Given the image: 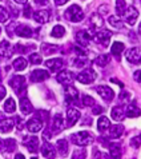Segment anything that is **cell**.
Here are the masks:
<instances>
[{"instance_id":"54","label":"cell","mask_w":141,"mask_h":159,"mask_svg":"<svg viewBox=\"0 0 141 159\" xmlns=\"http://www.w3.org/2000/svg\"><path fill=\"white\" fill-rule=\"evenodd\" d=\"M103 111H104V108H103V107H100V106H96L92 112H93V114H101Z\"/></svg>"},{"instance_id":"59","label":"cell","mask_w":141,"mask_h":159,"mask_svg":"<svg viewBox=\"0 0 141 159\" xmlns=\"http://www.w3.org/2000/svg\"><path fill=\"white\" fill-rule=\"evenodd\" d=\"M4 119H6V116H4V114H3V112H0V122H3Z\"/></svg>"},{"instance_id":"29","label":"cell","mask_w":141,"mask_h":159,"mask_svg":"<svg viewBox=\"0 0 141 159\" xmlns=\"http://www.w3.org/2000/svg\"><path fill=\"white\" fill-rule=\"evenodd\" d=\"M109 126H111V122H109V119H108V118L101 116V118L99 119V122H97V127H99L100 132L107 131V130L109 129Z\"/></svg>"},{"instance_id":"48","label":"cell","mask_w":141,"mask_h":159,"mask_svg":"<svg viewBox=\"0 0 141 159\" xmlns=\"http://www.w3.org/2000/svg\"><path fill=\"white\" fill-rule=\"evenodd\" d=\"M12 119H14V123H15V125H17L19 129L23 126V119H21L20 116H16V118H12Z\"/></svg>"},{"instance_id":"52","label":"cell","mask_w":141,"mask_h":159,"mask_svg":"<svg viewBox=\"0 0 141 159\" xmlns=\"http://www.w3.org/2000/svg\"><path fill=\"white\" fill-rule=\"evenodd\" d=\"M120 99L122 102L128 100V99H129V94H128V92H121V94H120Z\"/></svg>"},{"instance_id":"60","label":"cell","mask_w":141,"mask_h":159,"mask_svg":"<svg viewBox=\"0 0 141 159\" xmlns=\"http://www.w3.org/2000/svg\"><path fill=\"white\" fill-rule=\"evenodd\" d=\"M16 3H21V4H24V3H27V0H15Z\"/></svg>"},{"instance_id":"40","label":"cell","mask_w":141,"mask_h":159,"mask_svg":"<svg viewBox=\"0 0 141 159\" xmlns=\"http://www.w3.org/2000/svg\"><path fill=\"white\" fill-rule=\"evenodd\" d=\"M73 64H75V67H85L88 64V59L85 56H79V58L73 60Z\"/></svg>"},{"instance_id":"16","label":"cell","mask_w":141,"mask_h":159,"mask_svg":"<svg viewBox=\"0 0 141 159\" xmlns=\"http://www.w3.org/2000/svg\"><path fill=\"white\" fill-rule=\"evenodd\" d=\"M76 40L77 43L80 44V46H88L91 42V35L87 32V31H79L76 34Z\"/></svg>"},{"instance_id":"39","label":"cell","mask_w":141,"mask_h":159,"mask_svg":"<svg viewBox=\"0 0 141 159\" xmlns=\"http://www.w3.org/2000/svg\"><path fill=\"white\" fill-rule=\"evenodd\" d=\"M126 10V3L125 0H116V12L118 16H122L124 11Z\"/></svg>"},{"instance_id":"50","label":"cell","mask_w":141,"mask_h":159,"mask_svg":"<svg viewBox=\"0 0 141 159\" xmlns=\"http://www.w3.org/2000/svg\"><path fill=\"white\" fill-rule=\"evenodd\" d=\"M24 16L25 17H31V6L29 4L24 6Z\"/></svg>"},{"instance_id":"5","label":"cell","mask_w":141,"mask_h":159,"mask_svg":"<svg viewBox=\"0 0 141 159\" xmlns=\"http://www.w3.org/2000/svg\"><path fill=\"white\" fill-rule=\"evenodd\" d=\"M112 34L111 31L108 30H104V31H99V32H96V35L93 36V40L99 44H103L104 47H107L109 44V39H111Z\"/></svg>"},{"instance_id":"34","label":"cell","mask_w":141,"mask_h":159,"mask_svg":"<svg viewBox=\"0 0 141 159\" xmlns=\"http://www.w3.org/2000/svg\"><path fill=\"white\" fill-rule=\"evenodd\" d=\"M4 110H6V112H8V114L15 112V110H16V103H15V100L12 99V98H8V99L6 100V103H4Z\"/></svg>"},{"instance_id":"2","label":"cell","mask_w":141,"mask_h":159,"mask_svg":"<svg viewBox=\"0 0 141 159\" xmlns=\"http://www.w3.org/2000/svg\"><path fill=\"white\" fill-rule=\"evenodd\" d=\"M65 17L68 20L73 21V23H77V21H81L84 19V14H83V10L76 4L70 6L67 11H65Z\"/></svg>"},{"instance_id":"51","label":"cell","mask_w":141,"mask_h":159,"mask_svg":"<svg viewBox=\"0 0 141 159\" xmlns=\"http://www.w3.org/2000/svg\"><path fill=\"white\" fill-rule=\"evenodd\" d=\"M35 4H36V6H47L48 4V0H35Z\"/></svg>"},{"instance_id":"7","label":"cell","mask_w":141,"mask_h":159,"mask_svg":"<svg viewBox=\"0 0 141 159\" xmlns=\"http://www.w3.org/2000/svg\"><path fill=\"white\" fill-rule=\"evenodd\" d=\"M122 16H124V19L126 20L128 24L133 25V24L136 23V19L139 17V11L136 10L135 7H129V8H126V10L124 11Z\"/></svg>"},{"instance_id":"41","label":"cell","mask_w":141,"mask_h":159,"mask_svg":"<svg viewBox=\"0 0 141 159\" xmlns=\"http://www.w3.org/2000/svg\"><path fill=\"white\" fill-rule=\"evenodd\" d=\"M29 61L32 64H40L41 63V55H39V54H31L29 55Z\"/></svg>"},{"instance_id":"42","label":"cell","mask_w":141,"mask_h":159,"mask_svg":"<svg viewBox=\"0 0 141 159\" xmlns=\"http://www.w3.org/2000/svg\"><path fill=\"white\" fill-rule=\"evenodd\" d=\"M8 17H10V15H8V11H7L4 7L0 6V21H2V23H4V21L8 20Z\"/></svg>"},{"instance_id":"1","label":"cell","mask_w":141,"mask_h":159,"mask_svg":"<svg viewBox=\"0 0 141 159\" xmlns=\"http://www.w3.org/2000/svg\"><path fill=\"white\" fill-rule=\"evenodd\" d=\"M70 140H72V143L77 146H88L93 142V136L88 131H80L70 135Z\"/></svg>"},{"instance_id":"26","label":"cell","mask_w":141,"mask_h":159,"mask_svg":"<svg viewBox=\"0 0 141 159\" xmlns=\"http://www.w3.org/2000/svg\"><path fill=\"white\" fill-rule=\"evenodd\" d=\"M3 147H4V150H6L7 152H14L16 150V147H17L16 140H14V139H6L3 142Z\"/></svg>"},{"instance_id":"53","label":"cell","mask_w":141,"mask_h":159,"mask_svg":"<svg viewBox=\"0 0 141 159\" xmlns=\"http://www.w3.org/2000/svg\"><path fill=\"white\" fill-rule=\"evenodd\" d=\"M7 94V91H6V87H3V86H0V100H2L4 96H6Z\"/></svg>"},{"instance_id":"13","label":"cell","mask_w":141,"mask_h":159,"mask_svg":"<svg viewBox=\"0 0 141 159\" xmlns=\"http://www.w3.org/2000/svg\"><path fill=\"white\" fill-rule=\"evenodd\" d=\"M12 46L10 44V42L7 40H2L0 42V56H3V58H10L12 55Z\"/></svg>"},{"instance_id":"27","label":"cell","mask_w":141,"mask_h":159,"mask_svg":"<svg viewBox=\"0 0 141 159\" xmlns=\"http://www.w3.org/2000/svg\"><path fill=\"white\" fill-rule=\"evenodd\" d=\"M122 132H124V127L120 125H116V126H112L111 131H109V136L111 138H120Z\"/></svg>"},{"instance_id":"3","label":"cell","mask_w":141,"mask_h":159,"mask_svg":"<svg viewBox=\"0 0 141 159\" xmlns=\"http://www.w3.org/2000/svg\"><path fill=\"white\" fill-rule=\"evenodd\" d=\"M10 86L14 88L19 95H21L25 91V78L23 75H16L10 80Z\"/></svg>"},{"instance_id":"15","label":"cell","mask_w":141,"mask_h":159,"mask_svg":"<svg viewBox=\"0 0 141 159\" xmlns=\"http://www.w3.org/2000/svg\"><path fill=\"white\" fill-rule=\"evenodd\" d=\"M43 127V123L41 120H39L37 118H33V119H29L27 122V129L29 132H39Z\"/></svg>"},{"instance_id":"56","label":"cell","mask_w":141,"mask_h":159,"mask_svg":"<svg viewBox=\"0 0 141 159\" xmlns=\"http://www.w3.org/2000/svg\"><path fill=\"white\" fill-rule=\"evenodd\" d=\"M68 0H55V3L57 4V6H63V4H65Z\"/></svg>"},{"instance_id":"55","label":"cell","mask_w":141,"mask_h":159,"mask_svg":"<svg viewBox=\"0 0 141 159\" xmlns=\"http://www.w3.org/2000/svg\"><path fill=\"white\" fill-rule=\"evenodd\" d=\"M43 138L44 139H49L51 138V132L48 130H45V131H44V134H43Z\"/></svg>"},{"instance_id":"38","label":"cell","mask_w":141,"mask_h":159,"mask_svg":"<svg viewBox=\"0 0 141 159\" xmlns=\"http://www.w3.org/2000/svg\"><path fill=\"white\" fill-rule=\"evenodd\" d=\"M108 21H109V24H111L113 28L121 30L122 27H124V24H122V21H121L120 19H118V17H116V16H109Z\"/></svg>"},{"instance_id":"9","label":"cell","mask_w":141,"mask_h":159,"mask_svg":"<svg viewBox=\"0 0 141 159\" xmlns=\"http://www.w3.org/2000/svg\"><path fill=\"white\" fill-rule=\"evenodd\" d=\"M140 48L139 47H133L130 50L126 51V59L129 63H133V64H139L140 63Z\"/></svg>"},{"instance_id":"12","label":"cell","mask_w":141,"mask_h":159,"mask_svg":"<svg viewBox=\"0 0 141 159\" xmlns=\"http://www.w3.org/2000/svg\"><path fill=\"white\" fill-rule=\"evenodd\" d=\"M80 119V112L76 108H68L67 111V123L69 127H72L73 125H76L77 120Z\"/></svg>"},{"instance_id":"43","label":"cell","mask_w":141,"mask_h":159,"mask_svg":"<svg viewBox=\"0 0 141 159\" xmlns=\"http://www.w3.org/2000/svg\"><path fill=\"white\" fill-rule=\"evenodd\" d=\"M48 116H49V114H48V111H44V110H40V111L36 112V118L39 120H47Z\"/></svg>"},{"instance_id":"21","label":"cell","mask_w":141,"mask_h":159,"mask_svg":"<svg viewBox=\"0 0 141 159\" xmlns=\"http://www.w3.org/2000/svg\"><path fill=\"white\" fill-rule=\"evenodd\" d=\"M107 147L111 150V157L112 158H120L121 157V146L120 143H107Z\"/></svg>"},{"instance_id":"35","label":"cell","mask_w":141,"mask_h":159,"mask_svg":"<svg viewBox=\"0 0 141 159\" xmlns=\"http://www.w3.org/2000/svg\"><path fill=\"white\" fill-rule=\"evenodd\" d=\"M91 21H92V27L93 28H100V27H103V24H104L103 17H101V15H99V14H95L92 16Z\"/></svg>"},{"instance_id":"64","label":"cell","mask_w":141,"mask_h":159,"mask_svg":"<svg viewBox=\"0 0 141 159\" xmlns=\"http://www.w3.org/2000/svg\"><path fill=\"white\" fill-rule=\"evenodd\" d=\"M0 34H2V28H0Z\"/></svg>"},{"instance_id":"45","label":"cell","mask_w":141,"mask_h":159,"mask_svg":"<svg viewBox=\"0 0 141 159\" xmlns=\"http://www.w3.org/2000/svg\"><path fill=\"white\" fill-rule=\"evenodd\" d=\"M35 46H31V47H24V46H21V44H16V47H15V50L17 52H28L31 50H33Z\"/></svg>"},{"instance_id":"25","label":"cell","mask_w":141,"mask_h":159,"mask_svg":"<svg viewBox=\"0 0 141 159\" xmlns=\"http://www.w3.org/2000/svg\"><path fill=\"white\" fill-rule=\"evenodd\" d=\"M57 150H59L61 157H67L68 154V142L65 139H60L57 140Z\"/></svg>"},{"instance_id":"62","label":"cell","mask_w":141,"mask_h":159,"mask_svg":"<svg viewBox=\"0 0 141 159\" xmlns=\"http://www.w3.org/2000/svg\"><path fill=\"white\" fill-rule=\"evenodd\" d=\"M16 158H24V155H21V154H16Z\"/></svg>"},{"instance_id":"6","label":"cell","mask_w":141,"mask_h":159,"mask_svg":"<svg viewBox=\"0 0 141 159\" xmlns=\"http://www.w3.org/2000/svg\"><path fill=\"white\" fill-rule=\"evenodd\" d=\"M96 92H97L101 98H103L104 100H107V102L112 100L114 98L113 90L111 87H107V86H97V87H96Z\"/></svg>"},{"instance_id":"46","label":"cell","mask_w":141,"mask_h":159,"mask_svg":"<svg viewBox=\"0 0 141 159\" xmlns=\"http://www.w3.org/2000/svg\"><path fill=\"white\" fill-rule=\"evenodd\" d=\"M85 157H87L85 150H76V151L73 152V155H72L73 159H77V158H85Z\"/></svg>"},{"instance_id":"37","label":"cell","mask_w":141,"mask_h":159,"mask_svg":"<svg viewBox=\"0 0 141 159\" xmlns=\"http://www.w3.org/2000/svg\"><path fill=\"white\" fill-rule=\"evenodd\" d=\"M64 34H65V28L63 25H55V27L52 28V32H51V35L53 38H63Z\"/></svg>"},{"instance_id":"22","label":"cell","mask_w":141,"mask_h":159,"mask_svg":"<svg viewBox=\"0 0 141 159\" xmlns=\"http://www.w3.org/2000/svg\"><path fill=\"white\" fill-rule=\"evenodd\" d=\"M15 123H14V119H4L3 122H0V132H10L14 129Z\"/></svg>"},{"instance_id":"33","label":"cell","mask_w":141,"mask_h":159,"mask_svg":"<svg viewBox=\"0 0 141 159\" xmlns=\"http://www.w3.org/2000/svg\"><path fill=\"white\" fill-rule=\"evenodd\" d=\"M14 68L16 71H23V70L27 68V60L24 58H17L15 61H14Z\"/></svg>"},{"instance_id":"20","label":"cell","mask_w":141,"mask_h":159,"mask_svg":"<svg viewBox=\"0 0 141 159\" xmlns=\"http://www.w3.org/2000/svg\"><path fill=\"white\" fill-rule=\"evenodd\" d=\"M33 19L36 20L37 23H40V24L47 23L48 19H49V12H48V11H44V10L36 11V12L33 14Z\"/></svg>"},{"instance_id":"31","label":"cell","mask_w":141,"mask_h":159,"mask_svg":"<svg viewBox=\"0 0 141 159\" xmlns=\"http://www.w3.org/2000/svg\"><path fill=\"white\" fill-rule=\"evenodd\" d=\"M41 51L47 55H52V54H55V52L59 51V47H57L56 44H43Z\"/></svg>"},{"instance_id":"19","label":"cell","mask_w":141,"mask_h":159,"mask_svg":"<svg viewBox=\"0 0 141 159\" xmlns=\"http://www.w3.org/2000/svg\"><path fill=\"white\" fill-rule=\"evenodd\" d=\"M20 108H21V112H23L24 115H28V114H31L33 111V107H32V104H31L29 99L24 98V96L20 99Z\"/></svg>"},{"instance_id":"49","label":"cell","mask_w":141,"mask_h":159,"mask_svg":"<svg viewBox=\"0 0 141 159\" xmlns=\"http://www.w3.org/2000/svg\"><path fill=\"white\" fill-rule=\"evenodd\" d=\"M75 52L77 54V56H85V51L80 47H75Z\"/></svg>"},{"instance_id":"4","label":"cell","mask_w":141,"mask_h":159,"mask_svg":"<svg viewBox=\"0 0 141 159\" xmlns=\"http://www.w3.org/2000/svg\"><path fill=\"white\" fill-rule=\"evenodd\" d=\"M96 72L92 68H87L84 71H81L77 75V80L80 83H84V84H89V83H93L96 80Z\"/></svg>"},{"instance_id":"30","label":"cell","mask_w":141,"mask_h":159,"mask_svg":"<svg viewBox=\"0 0 141 159\" xmlns=\"http://www.w3.org/2000/svg\"><path fill=\"white\" fill-rule=\"evenodd\" d=\"M124 51V44L120 43V42H114L112 44V55H114L116 58L118 59L120 58V54Z\"/></svg>"},{"instance_id":"47","label":"cell","mask_w":141,"mask_h":159,"mask_svg":"<svg viewBox=\"0 0 141 159\" xmlns=\"http://www.w3.org/2000/svg\"><path fill=\"white\" fill-rule=\"evenodd\" d=\"M130 146L132 147H135V148H139V146H140V136H135L133 139L130 140Z\"/></svg>"},{"instance_id":"61","label":"cell","mask_w":141,"mask_h":159,"mask_svg":"<svg viewBox=\"0 0 141 159\" xmlns=\"http://www.w3.org/2000/svg\"><path fill=\"white\" fill-rule=\"evenodd\" d=\"M2 150H3V140L0 139V151H2Z\"/></svg>"},{"instance_id":"44","label":"cell","mask_w":141,"mask_h":159,"mask_svg":"<svg viewBox=\"0 0 141 159\" xmlns=\"http://www.w3.org/2000/svg\"><path fill=\"white\" fill-rule=\"evenodd\" d=\"M83 104L87 106V107H91V106H93L95 104V100L91 98V96H88V95H84L83 96Z\"/></svg>"},{"instance_id":"32","label":"cell","mask_w":141,"mask_h":159,"mask_svg":"<svg viewBox=\"0 0 141 159\" xmlns=\"http://www.w3.org/2000/svg\"><path fill=\"white\" fill-rule=\"evenodd\" d=\"M125 115L128 118H137L140 115V110L137 106H135V104H130L129 107L126 108V112H125Z\"/></svg>"},{"instance_id":"58","label":"cell","mask_w":141,"mask_h":159,"mask_svg":"<svg viewBox=\"0 0 141 159\" xmlns=\"http://www.w3.org/2000/svg\"><path fill=\"white\" fill-rule=\"evenodd\" d=\"M111 82H113V83H117V84H120L121 87H124V84H122V83H121V82H118V80H117V79H111Z\"/></svg>"},{"instance_id":"24","label":"cell","mask_w":141,"mask_h":159,"mask_svg":"<svg viewBox=\"0 0 141 159\" xmlns=\"http://www.w3.org/2000/svg\"><path fill=\"white\" fill-rule=\"evenodd\" d=\"M25 146H27V148L29 150V152H37L39 139L36 138V136H32V138H29L27 142H25Z\"/></svg>"},{"instance_id":"10","label":"cell","mask_w":141,"mask_h":159,"mask_svg":"<svg viewBox=\"0 0 141 159\" xmlns=\"http://www.w3.org/2000/svg\"><path fill=\"white\" fill-rule=\"evenodd\" d=\"M48 78H49V74H48L45 70H35V71L31 72V80L35 82V83L44 82Z\"/></svg>"},{"instance_id":"11","label":"cell","mask_w":141,"mask_h":159,"mask_svg":"<svg viewBox=\"0 0 141 159\" xmlns=\"http://www.w3.org/2000/svg\"><path fill=\"white\" fill-rule=\"evenodd\" d=\"M57 82L64 86H69L73 82V75L70 71H61L57 74Z\"/></svg>"},{"instance_id":"28","label":"cell","mask_w":141,"mask_h":159,"mask_svg":"<svg viewBox=\"0 0 141 159\" xmlns=\"http://www.w3.org/2000/svg\"><path fill=\"white\" fill-rule=\"evenodd\" d=\"M63 127H64L63 116H61V114H56L55 118H53V130L55 131H61Z\"/></svg>"},{"instance_id":"8","label":"cell","mask_w":141,"mask_h":159,"mask_svg":"<svg viewBox=\"0 0 141 159\" xmlns=\"http://www.w3.org/2000/svg\"><path fill=\"white\" fill-rule=\"evenodd\" d=\"M64 95H65V100L69 102V103H77V98H79V92L75 87L69 86L65 87L64 90Z\"/></svg>"},{"instance_id":"18","label":"cell","mask_w":141,"mask_h":159,"mask_svg":"<svg viewBox=\"0 0 141 159\" xmlns=\"http://www.w3.org/2000/svg\"><path fill=\"white\" fill-rule=\"evenodd\" d=\"M63 64H64V61L61 59H59V58L49 59V60H47V63H45V66L51 70V71H59V70L63 67Z\"/></svg>"},{"instance_id":"57","label":"cell","mask_w":141,"mask_h":159,"mask_svg":"<svg viewBox=\"0 0 141 159\" xmlns=\"http://www.w3.org/2000/svg\"><path fill=\"white\" fill-rule=\"evenodd\" d=\"M135 80L136 82H140V71H139V70L135 72Z\"/></svg>"},{"instance_id":"17","label":"cell","mask_w":141,"mask_h":159,"mask_svg":"<svg viewBox=\"0 0 141 159\" xmlns=\"http://www.w3.org/2000/svg\"><path fill=\"white\" fill-rule=\"evenodd\" d=\"M41 154L44 158H55L56 157V151H55V147L52 146L51 143L45 142L41 147Z\"/></svg>"},{"instance_id":"23","label":"cell","mask_w":141,"mask_h":159,"mask_svg":"<svg viewBox=\"0 0 141 159\" xmlns=\"http://www.w3.org/2000/svg\"><path fill=\"white\" fill-rule=\"evenodd\" d=\"M111 115H112V119H114V120H122L125 116V110L122 108V107H114L112 108V111H111Z\"/></svg>"},{"instance_id":"14","label":"cell","mask_w":141,"mask_h":159,"mask_svg":"<svg viewBox=\"0 0 141 159\" xmlns=\"http://www.w3.org/2000/svg\"><path fill=\"white\" fill-rule=\"evenodd\" d=\"M15 34L17 36H21V38H31L32 36V30L25 24H20L15 28Z\"/></svg>"},{"instance_id":"36","label":"cell","mask_w":141,"mask_h":159,"mask_svg":"<svg viewBox=\"0 0 141 159\" xmlns=\"http://www.w3.org/2000/svg\"><path fill=\"white\" fill-rule=\"evenodd\" d=\"M109 60H111L109 55H100V56H97V58L95 59V63L97 64L99 67H105V66L109 63Z\"/></svg>"},{"instance_id":"63","label":"cell","mask_w":141,"mask_h":159,"mask_svg":"<svg viewBox=\"0 0 141 159\" xmlns=\"http://www.w3.org/2000/svg\"><path fill=\"white\" fill-rule=\"evenodd\" d=\"M0 80H2V74H0Z\"/></svg>"}]
</instances>
